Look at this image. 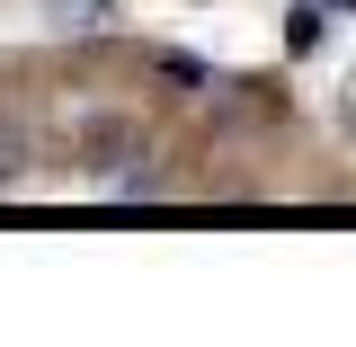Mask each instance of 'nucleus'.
I'll list each match as a JSON object with an SVG mask.
<instances>
[{"label":"nucleus","mask_w":356,"mask_h":347,"mask_svg":"<svg viewBox=\"0 0 356 347\" xmlns=\"http://www.w3.org/2000/svg\"><path fill=\"white\" fill-rule=\"evenodd\" d=\"M89 187H98V196H125V205H152V196H161V161L134 152V143H116V152H98Z\"/></svg>","instance_id":"obj_1"},{"label":"nucleus","mask_w":356,"mask_h":347,"mask_svg":"<svg viewBox=\"0 0 356 347\" xmlns=\"http://www.w3.org/2000/svg\"><path fill=\"white\" fill-rule=\"evenodd\" d=\"M18 170H27V134L0 116V196H9V178H18Z\"/></svg>","instance_id":"obj_2"},{"label":"nucleus","mask_w":356,"mask_h":347,"mask_svg":"<svg viewBox=\"0 0 356 347\" xmlns=\"http://www.w3.org/2000/svg\"><path fill=\"white\" fill-rule=\"evenodd\" d=\"M312 45H321V9H312V0H303V9L285 18V54H312Z\"/></svg>","instance_id":"obj_3"}]
</instances>
